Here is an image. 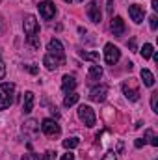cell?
Instances as JSON below:
<instances>
[{"label": "cell", "mask_w": 158, "mask_h": 160, "mask_svg": "<svg viewBox=\"0 0 158 160\" xmlns=\"http://www.w3.org/2000/svg\"><path fill=\"white\" fill-rule=\"evenodd\" d=\"M86 13H87V17H89V21H91V22L99 24V22H101V19H102L101 8H99V0H91V2L87 4V8H86Z\"/></svg>", "instance_id": "52a82bcc"}, {"label": "cell", "mask_w": 158, "mask_h": 160, "mask_svg": "<svg viewBox=\"0 0 158 160\" xmlns=\"http://www.w3.org/2000/svg\"><path fill=\"white\" fill-rule=\"evenodd\" d=\"M80 58H84V60H89V62H95V63H99V60H101V56H99V52H80Z\"/></svg>", "instance_id": "7402d4cb"}, {"label": "cell", "mask_w": 158, "mask_h": 160, "mask_svg": "<svg viewBox=\"0 0 158 160\" xmlns=\"http://www.w3.org/2000/svg\"><path fill=\"white\" fill-rule=\"evenodd\" d=\"M39 13L41 17L45 19V21H50V19H54V13H56V6H54V2H50V0H43L39 2Z\"/></svg>", "instance_id": "ba28073f"}, {"label": "cell", "mask_w": 158, "mask_h": 160, "mask_svg": "<svg viewBox=\"0 0 158 160\" xmlns=\"http://www.w3.org/2000/svg\"><path fill=\"white\" fill-rule=\"evenodd\" d=\"M63 2H67V4H69V2H73V0H63Z\"/></svg>", "instance_id": "8d00e7d4"}, {"label": "cell", "mask_w": 158, "mask_h": 160, "mask_svg": "<svg viewBox=\"0 0 158 160\" xmlns=\"http://www.w3.org/2000/svg\"><path fill=\"white\" fill-rule=\"evenodd\" d=\"M15 99V84L4 82L0 84V110H7Z\"/></svg>", "instance_id": "6da1fadb"}, {"label": "cell", "mask_w": 158, "mask_h": 160, "mask_svg": "<svg viewBox=\"0 0 158 160\" xmlns=\"http://www.w3.org/2000/svg\"><path fill=\"white\" fill-rule=\"evenodd\" d=\"M4 77H6V65L0 62V80L4 78Z\"/></svg>", "instance_id": "d6a6232c"}, {"label": "cell", "mask_w": 158, "mask_h": 160, "mask_svg": "<svg viewBox=\"0 0 158 160\" xmlns=\"http://www.w3.org/2000/svg\"><path fill=\"white\" fill-rule=\"evenodd\" d=\"M140 77H141L143 84H145L147 88H153V86H155V75H153V73H151L149 69H141Z\"/></svg>", "instance_id": "ac0fdd59"}, {"label": "cell", "mask_w": 158, "mask_h": 160, "mask_svg": "<svg viewBox=\"0 0 158 160\" xmlns=\"http://www.w3.org/2000/svg\"><path fill=\"white\" fill-rule=\"evenodd\" d=\"M78 99H80V95H77L75 91H73V93H67V95H65V99H63V106H65V108H69V106L77 104V102H78Z\"/></svg>", "instance_id": "d6986e66"}, {"label": "cell", "mask_w": 158, "mask_h": 160, "mask_svg": "<svg viewBox=\"0 0 158 160\" xmlns=\"http://www.w3.org/2000/svg\"><path fill=\"white\" fill-rule=\"evenodd\" d=\"M102 160H117V153H116V151H108V153L102 157Z\"/></svg>", "instance_id": "83f0119b"}, {"label": "cell", "mask_w": 158, "mask_h": 160, "mask_svg": "<svg viewBox=\"0 0 158 160\" xmlns=\"http://www.w3.org/2000/svg\"><path fill=\"white\" fill-rule=\"evenodd\" d=\"M63 63H65V58H58V56H52V54H45V58H43V65L48 71H54Z\"/></svg>", "instance_id": "7c38bea8"}, {"label": "cell", "mask_w": 158, "mask_h": 160, "mask_svg": "<svg viewBox=\"0 0 158 160\" xmlns=\"http://www.w3.org/2000/svg\"><path fill=\"white\" fill-rule=\"evenodd\" d=\"M60 160H75V155H71V153H65V155H62V158Z\"/></svg>", "instance_id": "836d02e7"}, {"label": "cell", "mask_w": 158, "mask_h": 160, "mask_svg": "<svg viewBox=\"0 0 158 160\" xmlns=\"http://www.w3.org/2000/svg\"><path fill=\"white\" fill-rule=\"evenodd\" d=\"M26 45H28L30 48H34V50H37V48H39V45H41V39H39V36H28V38H26Z\"/></svg>", "instance_id": "44dd1931"}, {"label": "cell", "mask_w": 158, "mask_h": 160, "mask_svg": "<svg viewBox=\"0 0 158 160\" xmlns=\"http://www.w3.org/2000/svg\"><path fill=\"white\" fill-rule=\"evenodd\" d=\"M78 2H82V0H78Z\"/></svg>", "instance_id": "74e56055"}, {"label": "cell", "mask_w": 158, "mask_h": 160, "mask_svg": "<svg viewBox=\"0 0 158 160\" xmlns=\"http://www.w3.org/2000/svg\"><path fill=\"white\" fill-rule=\"evenodd\" d=\"M78 138H67V140H63V147L65 149H77L78 147Z\"/></svg>", "instance_id": "cb8c5ba5"}, {"label": "cell", "mask_w": 158, "mask_h": 160, "mask_svg": "<svg viewBox=\"0 0 158 160\" xmlns=\"http://www.w3.org/2000/svg\"><path fill=\"white\" fill-rule=\"evenodd\" d=\"M22 28H24L26 38H28V36H37V34H39V22H37V19H36L34 15H26V17H24Z\"/></svg>", "instance_id": "277c9868"}, {"label": "cell", "mask_w": 158, "mask_h": 160, "mask_svg": "<svg viewBox=\"0 0 158 160\" xmlns=\"http://www.w3.org/2000/svg\"><path fill=\"white\" fill-rule=\"evenodd\" d=\"M47 54H52V56H58V58H65V52H63V45H62V41L60 39H50L48 41V45H47Z\"/></svg>", "instance_id": "8fae6325"}, {"label": "cell", "mask_w": 158, "mask_h": 160, "mask_svg": "<svg viewBox=\"0 0 158 160\" xmlns=\"http://www.w3.org/2000/svg\"><path fill=\"white\" fill-rule=\"evenodd\" d=\"M128 15H130V19H132L136 24H140V22H143V19H145V9H143V6H140V4H132V6H128Z\"/></svg>", "instance_id": "30bf717a"}, {"label": "cell", "mask_w": 158, "mask_h": 160, "mask_svg": "<svg viewBox=\"0 0 158 160\" xmlns=\"http://www.w3.org/2000/svg\"><path fill=\"white\" fill-rule=\"evenodd\" d=\"M102 67L99 65V63H95V65H91L89 67V71H87V80L89 82H97V80H101L102 78Z\"/></svg>", "instance_id": "e0dca14e"}, {"label": "cell", "mask_w": 158, "mask_h": 160, "mask_svg": "<svg viewBox=\"0 0 158 160\" xmlns=\"http://www.w3.org/2000/svg\"><path fill=\"white\" fill-rule=\"evenodd\" d=\"M22 160H41V157H39V155H34V153H32V155H24V157H22Z\"/></svg>", "instance_id": "4dcf8cb0"}, {"label": "cell", "mask_w": 158, "mask_h": 160, "mask_svg": "<svg viewBox=\"0 0 158 160\" xmlns=\"http://www.w3.org/2000/svg\"><path fill=\"white\" fill-rule=\"evenodd\" d=\"M108 91H110V89H108V86H104V84L93 86L91 91H89V101H93V102H102V101L106 99Z\"/></svg>", "instance_id": "8992f818"}, {"label": "cell", "mask_w": 158, "mask_h": 160, "mask_svg": "<svg viewBox=\"0 0 158 160\" xmlns=\"http://www.w3.org/2000/svg\"><path fill=\"white\" fill-rule=\"evenodd\" d=\"M78 118L80 121H84V125L86 127H95V123H97V116H95V110L91 108V106H87V104H80L78 106Z\"/></svg>", "instance_id": "7a4b0ae2"}, {"label": "cell", "mask_w": 158, "mask_h": 160, "mask_svg": "<svg viewBox=\"0 0 158 160\" xmlns=\"http://www.w3.org/2000/svg\"><path fill=\"white\" fill-rule=\"evenodd\" d=\"M151 108H153L155 114H158V91L151 93Z\"/></svg>", "instance_id": "d4e9b609"}, {"label": "cell", "mask_w": 158, "mask_h": 160, "mask_svg": "<svg viewBox=\"0 0 158 160\" xmlns=\"http://www.w3.org/2000/svg\"><path fill=\"white\" fill-rule=\"evenodd\" d=\"M34 102H36V97L32 91H26L24 93V101H22V114H30L34 110Z\"/></svg>", "instance_id": "9a60e30c"}, {"label": "cell", "mask_w": 158, "mask_h": 160, "mask_svg": "<svg viewBox=\"0 0 158 160\" xmlns=\"http://www.w3.org/2000/svg\"><path fill=\"white\" fill-rule=\"evenodd\" d=\"M106 9H108V13L114 17V0H106Z\"/></svg>", "instance_id": "f546056e"}, {"label": "cell", "mask_w": 158, "mask_h": 160, "mask_svg": "<svg viewBox=\"0 0 158 160\" xmlns=\"http://www.w3.org/2000/svg\"><path fill=\"white\" fill-rule=\"evenodd\" d=\"M134 145H136V149H141V147L145 145V142H143V138H140V140H136V142H134Z\"/></svg>", "instance_id": "1f68e13d"}, {"label": "cell", "mask_w": 158, "mask_h": 160, "mask_svg": "<svg viewBox=\"0 0 158 160\" xmlns=\"http://www.w3.org/2000/svg\"><path fill=\"white\" fill-rule=\"evenodd\" d=\"M151 6H153V9H155V11H158V0H153V2H151Z\"/></svg>", "instance_id": "d590c367"}, {"label": "cell", "mask_w": 158, "mask_h": 160, "mask_svg": "<svg viewBox=\"0 0 158 160\" xmlns=\"http://www.w3.org/2000/svg\"><path fill=\"white\" fill-rule=\"evenodd\" d=\"M153 52H155V47H153L151 43H145L143 48H141V56H143V60H149V58L153 56Z\"/></svg>", "instance_id": "603a6c76"}, {"label": "cell", "mask_w": 158, "mask_h": 160, "mask_svg": "<svg viewBox=\"0 0 158 160\" xmlns=\"http://www.w3.org/2000/svg\"><path fill=\"white\" fill-rule=\"evenodd\" d=\"M24 69H26L30 75H37V73H39V67H37V65H34V63H30V65H24Z\"/></svg>", "instance_id": "484cf974"}, {"label": "cell", "mask_w": 158, "mask_h": 160, "mask_svg": "<svg viewBox=\"0 0 158 160\" xmlns=\"http://www.w3.org/2000/svg\"><path fill=\"white\" fill-rule=\"evenodd\" d=\"M41 130H43V134L48 136V138L60 136V132H62L60 125H58L54 119H43V123H41Z\"/></svg>", "instance_id": "5b68a950"}, {"label": "cell", "mask_w": 158, "mask_h": 160, "mask_svg": "<svg viewBox=\"0 0 158 160\" xmlns=\"http://www.w3.org/2000/svg\"><path fill=\"white\" fill-rule=\"evenodd\" d=\"M75 88H77V80H75L73 75H65V77L62 78V89H63L65 93H73Z\"/></svg>", "instance_id": "2e32d148"}, {"label": "cell", "mask_w": 158, "mask_h": 160, "mask_svg": "<svg viewBox=\"0 0 158 160\" xmlns=\"http://www.w3.org/2000/svg\"><path fill=\"white\" fill-rule=\"evenodd\" d=\"M119 60H121V50L114 43H106L104 45V62L108 65H116Z\"/></svg>", "instance_id": "3957f363"}, {"label": "cell", "mask_w": 158, "mask_h": 160, "mask_svg": "<svg viewBox=\"0 0 158 160\" xmlns=\"http://www.w3.org/2000/svg\"><path fill=\"white\" fill-rule=\"evenodd\" d=\"M149 24H151V30H156V28H158V17H156V15H151Z\"/></svg>", "instance_id": "4316f807"}, {"label": "cell", "mask_w": 158, "mask_h": 160, "mask_svg": "<svg viewBox=\"0 0 158 160\" xmlns=\"http://www.w3.org/2000/svg\"><path fill=\"white\" fill-rule=\"evenodd\" d=\"M143 142H145V143L149 142L153 147H158V138L155 136V132H153L151 128H147V130H145V138H143Z\"/></svg>", "instance_id": "ffe728a7"}, {"label": "cell", "mask_w": 158, "mask_h": 160, "mask_svg": "<svg viewBox=\"0 0 158 160\" xmlns=\"http://www.w3.org/2000/svg\"><path fill=\"white\" fill-rule=\"evenodd\" d=\"M123 93H125V97L128 99V101H140V89L136 88V86H132V82L128 80V82H123Z\"/></svg>", "instance_id": "4fadbf2b"}, {"label": "cell", "mask_w": 158, "mask_h": 160, "mask_svg": "<svg viewBox=\"0 0 158 160\" xmlns=\"http://www.w3.org/2000/svg\"><path fill=\"white\" fill-rule=\"evenodd\" d=\"M110 28H112V34L116 38H121L125 34V21L121 17H112V22H110Z\"/></svg>", "instance_id": "5bb4252c"}, {"label": "cell", "mask_w": 158, "mask_h": 160, "mask_svg": "<svg viewBox=\"0 0 158 160\" xmlns=\"http://www.w3.org/2000/svg\"><path fill=\"white\" fill-rule=\"evenodd\" d=\"M22 132H24V136H28L30 140H34V138L37 136V132H39V121L37 119L24 121V125H22Z\"/></svg>", "instance_id": "9c48e42d"}, {"label": "cell", "mask_w": 158, "mask_h": 160, "mask_svg": "<svg viewBox=\"0 0 158 160\" xmlns=\"http://www.w3.org/2000/svg\"><path fill=\"white\" fill-rule=\"evenodd\" d=\"M54 157H56L54 151H47L45 155H41V160H54Z\"/></svg>", "instance_id": "f1b7e54d"}, {"label": "cell", "mask_w": 158, "mask_h": 160, "mask_svg": "<svg viewBox=\"0 0 158 160\" xmlns=\"http://www.w3.org/2000/svg\"><path fill=\"white\" fill-rule=\"evenodd\" d=\"M128 47H130L132 50H136V39H134V38H132V39L128 41Z\"/></svg>", "instance_id": "e575fe53"}]
</instances>
